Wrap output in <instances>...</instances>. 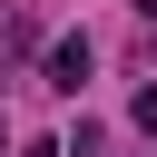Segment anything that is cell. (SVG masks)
I'll use <instances>...</instances> for the list:
<instances>
[{
    "label": "cell",
    "instance_id": "obj_1",
    "mask_svg": "<svg viewBox=\"0 0 157 157\" xmlns=\"http://www.w3.org/2000/svg\"><path fill=\"white\" fill-rule=\"evenodd\" d=\"M39 69H49V88H69V98H78V88H88V69H98V49H88V29H69V39H49V49H39Z\"/></svg>",
    "mask_w": 157,
    "mask_h": 157
},
{
    "label": "cell",
    "instance_id": "obj_2",
    "mask_svg": "<svg viewBox=\"0 0 157 157\" xmlns=\"http://www.w3.org/2000/svg\"><path fill=\"white\" fill-rule=\"evenodd\" d=\"M20 49H29V20H10V10H0V59H20Z\"/></svg>",
    "mask_w": 157,
    "mask_h": 157
},
{
    "label": "cell",
    "instance_id": "obj_3",
    "mask_svg": "<svg viewBox=\"0 0 157 157\" xmlns=\"http://www.w3.org/2000/svg\"><path fill=\"white\" fill-rule=\"evenodd\" d=\"M128 118H137V137H157V78L137 88V108H128Z\"/></svg>",
    "mask_w": 157,
    "mask_h": 157
},
{
    "label": "cell",
    "instance_id": "obj_4",
    "mask_svg": "<svg viewBox=\"0 0 157 157\" xmlns=\"http://www.w3.org/2000/svg\"><path fill=\"white\" fill-rule=\"evenodd\" d=\"M20 157H59V137H29V147H20Z\"/></svg>",
    "mask_w": 157,
    "mask_h": 157
},
{
    "label": "cell",
    "instance_id": "obj_5",
    "mask_svg": "<svg viewBox=\"0 0 157 157\" xmlns=\"http://www.w3.org/2000/svg\"><path fill=\"white\" fill-rule=\"evenodd\" d=\"M137 20H157V0H137Z\"/></svg>",
    "mask_w": 157,
    "mask_h": 157
},
{
    "label": "cell",
    "instance_id": "obj_6",
    "mask_svg": "<svg viewBox=\"0 0 157 157\" xmlns=\"http://www.w3.org/2000/svg\"><path fill=\"white\" fill-rule=\"evenodd\" d=\"M0 147H10V128H0Z\"/></svg>",
    "mask_w": 157,
    "mask_h": 157
}]
</instances>
